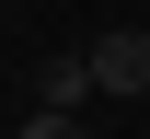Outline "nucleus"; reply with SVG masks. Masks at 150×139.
<instances>
[{"instance_id": "nucleus-1", "label": "nucleus", "mask_w": 150, "mask_h": 139, "mask_svg": "<svg viewBox=\"0 0 150 139\" xmlns=\"http://www.w3.org/2000/svg\"><path fill=\"white\" fill-rule=\"evenodd\" d=\"M93 81H104V93H150V35H139V23H104V35H93Z\"/></svg>"}, {"instance_id": "nucleus-2", "label": "nucleus", "mask_w": 150, "mask_h": 139, "mask_svg": "<svg viewBox=\"0 0 150 139\" xmlns=\"http://www.w3.org/2000/svg\"><path fill=\"white\" fill-rule=\"evenodd\" d=\"M81 93H104V81H93V46H81V58H46L35 104H69V116H81Z\"/></svg>"}, {"instance_id": "nucleus-3", "label": "nucleus", "mask_w": 150, "mask_h": 139, "mask_svg": "<svg viewBox=\"0 0 150 139\" xmlns=\"http://www.w3.org/2000/svg\"><path fill=\"white\" fill-rule=\"evenodd\" d=\"M12 139H81V128H69V104H35V116H23Z\"/></svg>"}]
</instances>
